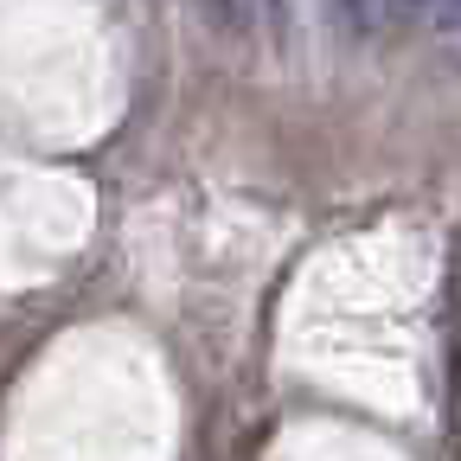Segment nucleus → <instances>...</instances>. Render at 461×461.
Returning <instances> with one entry per match:
<instances>
[{
	"label": "nucleus",
	"instance_id": "1",
	"mask_svg": "<svg viewBox=\"0 0 461 461\" xmlns=\"http://www.w3.org/2000/svg\"><path fill=\"white\" fill-rule=\"evenodd\" d=\"M429 26L448 65H461V0H429Z\"/></svg>",
	"mask_w": 461,
	"mask_h": 461
},
{
	"label": "nucleus",
	"instance_id": "4",
	"mask_svg": "<svg viewBox=\"0 0 461 461\" xmlns=\"http://www.w3.org/2000/svg\"><path fill=\"white\" fill-rule=\"evenodd\" d=\"M384 14H391V20H423L429 0H384Z\"/></svg>",
	"mask_w": 461,
	"mask_h": 461
},
{
	"label": "nucleus",
	"instance_id": "2",
	"mask_svg": "<svg viewBox=\"0 0 461 461\" xmlns=\"http://www.w3.org/2000/svg\"><path fill=\"white\" fill-rule=\"evenodd\" d=\"M199 7H205L224 32H244V26L257 20V0H199Z\"/></svg>",
	"mask_w": 461,
	"mask_h": 461
},
{
	"label": "nucleus",
	"instance_id": "3",
	"mask_svg": "<svg viewBox=\"0 0 461 461\" xmlns=\"http://www.w3.org/2000/svg\"><path fill=\"white\" fill-rule=\"evenodd\" d=\"M333 14H339L346 32H372L378 14H384V0H333Z\"/></svg>",
	"mask_w": 461,
	"mask_h": 461
},
{
	"label": "nucleus",
	"instance_id": "5",
	"mask_svg": "<svg viewBox=\"0 0 461 461\" xmlns=\"http://www.w3.org/2000/svg\"><path fill=\"white\" fill-rule=\"evenodd\" d=\"M269 7H276V26H288V7H295V0H269Z\"/></svg>",
	"mask_w": 461,
	"mask_h": 461
}]
</instances>
